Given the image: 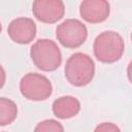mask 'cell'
Here are the masks:
<instances>
[{
  "label": "cell",
  "mask_w": 132,
  "mask_h": 132,
  "mask_svg": "<svg viewBox=\"0 0 132 132\" xmlns=\"http://www.w3.org/2000/svg\"><path fill=\"white\" fill-rule=\"evenodd\" d=\"M34 131L36 132H43V131H55V132H62L64 131V127L62 124L56 120L47 119L44 121H41L37 124V126L34 128Z\"/></svg>",
  "instance_id": "cell-11"
},
{
  "label": "cell",
  "mask_w": 132,
  "mask_h": 132,
  "mask_svg": "<svg viewBox=\"0 0 132 132\" xmlns=\"http://www.w3.org/2000/svg\"><path fill=\"white\" fill-rule=\"evenodd\" d=\"M18 117L16 104L8 98H0V126L4 127L11 124Z\"/></svg>",
  "instance_id": "cell-10"
},
{
  "label": "cell",
  "mask_w": 132,
  "mask_h": 132,
  "mask_svg": "<svg viewBox=\"0 0 132 132\" xmlns=\"http://www.w3.org/2000/svg\"><path fill=\"white\" fill-rule=\"evenodd\" d=\"M36 31V24L29 18H16L7 27V33L10 39L20 44L30 43L35 38Z\"/></svg>",
  "instance_id": "cell-7"
},
{
  "label": "cell",
  "mask_w": 132,
  "mask_h": 132,
  "mask_svg": "<svg viewBox=\"0 0 132 132\" xmlns=\"http://www.w3.org/2000/svg\"><path fill=\"white\" fill-rule=\"evenodd\" d=\"M65 77L74 87L89 85L95 75V63L93 59L84 53H74L66 61L64 68Z\"/></svg>",
  "instance_id": "cell-1"
},
{
  "label": "cell",
  "mask_w": 132,
  "mask_h": 132,
  "mask_svg": "<svg viewBox=\"0 0 132 132\" xmlns=\"http://www.w3.org/2000/svg\"><path fill=\"white\" fill-rule=\"evenodd\" d=\"M55 117L66 120L75 117L80 110V102L73 96H62L56 99L52 105Z\"/></svg>",
  "instance_id": "cell-9"
},
{
  "label": "cell",
  "mask_w": 132,
  "mask_h": 132,
  "mask_svg": "<svg viewBox=\"0 0 132 132\" xmlns=\"http://www.w3.org/2000/svg\"><path fill=\"white\" fill-rule=\"evenodd\" d=\"M110 5L107 0H82L79 5V14L90 24H99L107 20Z\"/></svg>",
  "instance_id": "cell-8"
},
{
  "label": "cell",
  "mask_w": 132,
  "mask_h": 132,
  "mask_svg": "<svg viewBox=\"0 0 132 132\" xmlns=\"http://www.w3.org/2000/svg\"><path fill=\"white\" fill-rule=\"evenodd\" d=\"M127 77L129 81L132 84V61H130V63L127 66Z\"/></svg>",
  "instance_id": "cell-13"
},
{
  "label": "cell",
  "mask_w": 132,
  "mask_h": 132,
  "mask_svg": "<svg viewBox=\"0 0 132 132\" xmlns=\"http://www.w3.org/2000/svg\"><path fill=\"white\" fill-rule=\"evenodd\" d=\"M125 51L123 37L114 31H104L94 40L93 52L96 59L105 64L119 61Z\"/></svg>",
  "instance_id": "cell-2"
},
{
  "label": "cell",
  "mask_w": 132,
  "mask_h": 132,
  "mask_svg": "<svg viewBox=\"0 0 132 132\" xmlns=\"http://www.w3.org/2000/svg\"><path fill=\"white\" fill-rule=\"evenodd\" d=\"M95 131H120V128L113 123H101L95 128Z\"/></svg>",
  "instance_id": "cell-12"
},
{
  "label": "cell",
  "mask_w": 132,
  "mask_h": 132,
  "mask_svg": "<svg viewBox=\"0 0 132 132\" xmlns=\"http://www.w3.org/2000/svg\"><path fill=\"white\" fill-rule=\"evenodd\" d=\"M20 91L30 101H43L52 95L53 86L46 76L36 72H29L22 77Z\"/></svg>",
  "instance_id": "cell-4"
},
{
  "label": "cell",
  "mask_w": 132,
  "mask_h": 132,
  "mask_svg": "<svg viewBox=\"0 0 132 132\" xmlns=\"http://www.w3.org/2000/svg\"><path fill=\"white\" fill-rule=\"evenodd\" d=\"M32 12L39 22L55 24L64 16L65 5L63 0H34Z\"/></svg>",
  "instance_id": "cell-6"
},
{
  "label": "cell",
  "mask_w": 132,
  "mask_h": 132,
  "mask_svg": "<svg viewBox=\"0 0 132 132\" xmlns=\"http://www.w3.org/2000/svg\"><path fill=\"white\" fill-rule=\"evenodd\" d=\"M56 37L64 47L77 48L87 40L88 29L79 20L67 19L57 26Z\"/></svg>",
  "instance_id": "cell-5"
},
{
  "label": "cell",
  "mask_w": 132,
  "mask_h": 132,
  "mask_svg": "<svg viewBox=\"0 0 132 132\" xmlns=\"http://www.w3.org/2000/svg\"><path fill=\"white\" fill-rule=\"evenodd\" d=\"M34 65L42 71H55L62 63V54L55 41L47 38L38 39L30 50Z\"/></svg>",
  "instance_id": "cell-3"
},
{
  "label": "cell",
  "mask_w": 132,
  "mask_h": 132,
  "mask_svg": "<svg viewBox=\"0 0 132 132\" xmlns=\"http://www.w3.org/2000/svg\"><path fill=\"white\" fill-rule=\"evenodd\" d=\"M131 41H132V32H131Z\"/></svg>",
  "instance_id": "cell-14"
}]
</instances>
